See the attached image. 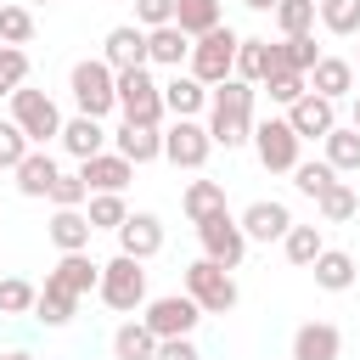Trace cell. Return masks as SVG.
Instances as JSON below:
<instances>
[{"instance_id":"cell-1","label":"cell","mask_w":360,"mask_h":360,"mask_svg":"<svg viewBox=\"0 0 360 360\" xmlns=\"http://www.w3.org/2000/svg\"><path fill=\"white\" fill-rule=\"evenodd\" d=\"M253 96H259V84H242V79H219L208 90V141L214 146H225V152L248 146V135H253Z\"/></svg>"},{"instance_id":"cell-2","label":"cell","mask_w":360,"mask_h":360,"mask_svg":"<svg viewBox=\"0 0 360 360\" xmlns=\"http://www.w3.org/2000/svg\"><path fill=\"white\" fill-rule=\"evenodd\" d=\"M68 90H73V107H79L84 118H107V112H118V73H112L101 56L73 62Z\"/></svg>"},{"instance_id":"cell-3","label":"cell","mask_w":360,"mask_h":360,"mask_svg":"<svg viewBox=\"0 0 360 360\" xmlns=\"http://www.w3.org/2000/svg\"><path fill=\"white\" fill-rule=\"evenodd\" d=\"M236 39H242V34L225 28V22L208 28V34H197V39H191V56H186V73L202 79V84L214 90V84L231 79V68H236Z\"/></svg>"},{"instance_id":"cell-4","label":"cell","mask_w":360,"mask_h":360,"mask_svg":"<svg viewBox=\"0 0 360 360\" xmlns=\"http://www.w3.org/2000/svg\"><path fill=\"white\" fill-rule=\"evenodd\" d=\"M96 298H101L107 309H118V315L141 309V304H146V264L129 259V253L107 259V264H101V281H96Z\"/></svg>"},{"instance_id":"cell-5","label":"cell","mask_w":360,"mask_h":360,"mask_svg":"<svg viewBox=\"0 0 360 360\" xmlns=\"http://www.w3.org/2000/svg\"><path fill=\"white\" fill-rule=\"evenodd\" d=\"M186 298H191L202 315H231L242 292H236V276H231L225 264L197 259V264H186Z\"/></svg>"},{"instance_id":"cell-6","label":"cell","mask_w":360,"mask_h":360,"mask_svg":"<svg viewBox=\"0 0 360 360\" xmlns=\"http://www.w3.org/2000/svg\"><path fill=\"white\" fill-rule=\"evenodd\" d=\"M118 112L129 124H163V84L152 79V68H124L118 73Z\"/></svg>"},{"instance_id":"cell-7","label":"cell","mask_w":360,"mask_h":360,"mask_svg":"<svg viewBox=\"0 0 360 360\" xmlns=\"http://www.w3.org/2000/svg\"><path fill=\"white\" fill-rule=\"evenodd\" d=\"M11 124H17L34 146H45V141H56V135H62V107H56L45 90L17 84V90H11Z\"/></svg>"},{"instance_id":"cell-8","label":"cell","mask_w":360,"mask_h":360,"mask_svg":"<svg viewBox=\"0 0 360 360\" xmlns=\"http://www.w3.org/2000/svg\"><path fill=\"white\" fill-rule=\"evenodd\" d=\"M197 242H202V259H214V264H225V270H236L242 253H248V231L236 225L231 208H214L208 219H197Z\"/></svg>"},{"instance_id":"cell-9","label":"cell","mask_w":360,"mask_h":360,"mask_svg":"<svg viewBox=\"0 0 360 360\" xmlns=\"http://www.w3.org/2000/svg\"><path fill=\"white\" fill-rule=\"evenodd\" d=\"M253 152H259V163L270 169V174H292V163H298V135H292V124L287 118H264V124H253Z\"/></svg>"},{"instance_id":"cell-10","label":"cell","mask_w":360,"mask_h":360,"mask_svg":"<svg viewBox=\"0 0 360 360\" xmlns=\"http://www.w3.org/2000/svg\"><path fill=\"white\" fill-rule=\"evenodd\" d=\"M146 315V326H152V338H191L197 332V321H202V309L186 298V292H163V298H146L141 304Z\"/></svg>"},{"instance_id":"cell-11","label":"cell","mask_w":360,"mask_h":360,"mask_svg":"<svg viewBox=\"0 0 360 360\" xmlns=\"http://www.w3.org/2000/svg\"><path fill=\"white\" fill-rule=\"evenodd\" d=\"M208 152H214V141H208V124H202V118H174V124L163 129V158H169L174 169H202Z\"/></svg>"},{"instance_id":"cell-12","label":"cell","mask_w":360,"mask_h":360,"mask_svg":"<svg viewBox=\"0 0 360 360\" xmlns=\"http://www.w3.org/2000/svg\"><path fill=\"white\" fill-rule=\"evenodd\" d=\"M101 62H107L112 73H124V68H152V62H146V28H141V22H118V28H107V39H101Z\"/></svg>"},{"instance_id":"cell-13","label":"cell","mask_w":360,"mask_h":360,"mask_svg":"<svg viewBox=\"0 0 360 360\" xmlns=\"http://www.w3.org/2000/svg\"><path fill=\"white\" fill-rule=\"evenodd\" d=\"M287 124H292V135L298 141H321L332 124H338V101H326V96H315V90H304L287 112H281Z\"/></svg>"},{"instance_id":"cell-14","label":"cell","mask_w":360,"mask_h":360,"mask_svg":"<svg viewBox=\"0 0 360 360\" xmlns=\"http://www.w3.org/2000/svg\"><path fill=\"white\" fill-rule=\"evenodd\" d=\"M112 152L129 158L135 169H141V163H158V158H163V124H129V118H124V124L112 129Z\"/></svg>"},{"instance_id":"cell-15","label":"cell","mask_w":360,"mask_h":360,"mask_svg":"<svg viewBox=\"0 0 360 360\" xmlns=\"http://www.w3.org/2000/svg\"><path fill=\"white\" fill-rule=\"evenodd\" d=\"M236 225L248 231V242H281V236H287V225H292V214H287V202L259 197V202H248V208L236 214Z\"/></svg>"},{"instance_id":"cell-16","label":"cell","mask_w":360,"mask_h":360,"mask_svg":"<svg viewBox=\"0 0 360 360\" xmlns=\"http://www.w3.org/2000/svg\"><path fill=\"white\" fill-rule=\"evenodd\" d=\"M118 253H129V259H158L163 253V219L158 214H129L124 225H118Z\"/></svg>"},{"instance_id":"cell-17","label":"cell","mask_w":360,"mask_h":360,"mask_svg":"<svg viewBox=\"0 0 360 360\" xmlns=\"http://www.w3.org/2000/svg\"><path fill=\"white\" fill-rule=\"evenodd\" d=\"M56 141H62V152H68V158H79V163H84V158L107 152V141H112V135L101 129V118L73 112V118H62V135H56Z\"/></svg>"},{"instance_id":"cell-18","label":"cell","mask_w":360,"mask_h":360,"mask_svg":"<svg viewBox=\"0 0 360 360\" xmlns=\"http://www.w3.org/2000/svg\"><path fill=\"white\" fill-rule=\"evenodd\" d=\"M343 354V332L332 321H304L292 332V360H338Z\"/></svg>"},{"instance_id":"cell-19","label":"cell","mask_w":360,"mask_h":360,"mask_svg":"<svg viewBox=\"0 0 360 360\" xmlns=\"http://www.w3.org/2000/svg\"><path fill=\"white\" fill-rule=\"evenodd\" d=\"M163 112H169V118H197V112H208V84L174 68V79L163 84Z\"/></svg>"},{"instance_id":"cell-20","label":"cell","mask_w":360,"mask_h":360,"mask_svg":"<svg viewBox=\"0 0 360 360\" xmlns=\"http://www.w3.org/2000/svg\"><path fill=\"white\" fill-rule=\"evenodd\" d=\"M79 174H84V186H90V191H124V186L135 180V163H129V158H118V152H96V158H84V163H79Z\"/></svg>"},{"instance_id":"cell-21","label":"cell","mask_w":360,"mask_h":360,"mask_svg":"<svg viewBox=\"0 0 360 360\" xmlns=\"http://www.w3.org/2000/svg\"><path fill=\"white\" fill-rule=\"evenodd\" d=\"M45 281L68 287L73 298H90V292H96V281H101V264L90 259V248H84V253H62V259H56V270H51Z\"/></svg>"},{"instance_id":"cell-22","label":"cell","mask_w":360,"mask_h":360,"mask_svg":"<svg viewBox=\"0 0 360 360\" xmlns=\"http://www.w3.org/2000/svg\"><path fill=\"white\" fill-rule=\"evenodd\" d=\"M186 56H191V34L186 28H174V22L146 28V62L152 68H186Z\"/></svg>"},{"instance_id":"cell-23","label":"cell","mask_w":360,"mask_h":360,"mask_svg":"<svg viewBox=\"0 0 360 360\" xmlns=\"http://www.w3.org/2000/svg\"><path fill=\"white\" fill-rule=\"evenodd\" d=\"M270 73H276V45H270V39H236V68H231V79L264 84Z\"/></svg>"},{"instance_id":"cell-24","label":"cell","mask_w":360,"mask_h":360,"mask_svg":"<svg viewBox=\"0 0 360 360\" xmlns=\"http://www.w3.org/2000/svg\"><path fill=\"white\" fill-rule=\"evenodd\" d=\"M304 79H309V90H315V96L343 101V96L354 90V62H343V56H321V62H315Z\"/></svg>"},{"instance_id":"cell-25","label":"cell","mask_w":360,"mask_h":360,"mask_svg":"<svg viewBox=\"0 0 360 360\" xmlns=\"http://www.w3.org/2000/svg\"><path fill=\"white\" fill-rule=\"evenodd\" d=\"M11 174H17V191H22V197H51V180H56L62 169H56V158H51L45 146H28V158H22Z\"/></svg>"},{"instance_id":"cell-26","label":"cell","mask_w":360,"mask_h":360,"mask_svg":"<svg viewBox=\"0 0 360 360\" xmlns=\"http://www.w3.org/2000/svg\"><path fill=\"white\" fill-rule=\"evenodd\" d=\"M45 236H51L56 253H84V248H90V219H84V208H56L51 225H45Z\"/></svg>"},{"instance_id":"cell-27","label":"cell","mask_w":360,"mask_h":360,"mask_svg":"<svg viewBox=\"0 0 360 360\" xmlns=\"http://www.w3.org/2000/svg\"><path fill=\"white\" fill-rule=\"evenodd\" d=\"M309 270H315V287H321V292H349L354 276H360V270H354V253H343V248H321Z\"/></svg>"},{"instance_id":"cell-28","label":"cell","mask_w":360,"mask_h":360,"mask_svg":"<svg viewBox=\"0 0 360 360\" xmlns=\"http://www.w3.org/2000/svg\"><path fill=\"white\" fill-rule=\"evenodd\" d=\"M321 158L338 169V174H360V129L354 124H332L321 135Z\"/></svg>"},{"instance_id":"cell-29","label":"cell","mask_w":360,"mask_h":360,"mask_svg":"<svg viewBox=\"0 0 360 360\" xmlns=\"http://www.w3.org/2000/svg\"><path fill=\"white\" fill-rule=\"evenodd\" d=\"M152 354H158V338H152V326L141 315L112 332V360H152Z\"/></svg>"},{"instance_id":"cell-30","label":"cell","mask_w":360,"mask_h":360,"mask_svg":"<svg viewBox=\"0 0 360 360\" xmlns=\"http://www.w3.org/2000/svg\"><path fill=\"white\" fill-rule=\"evenodd\" d=\"M84 219H90V231H118V225L129 219L124 191H90V197H84Z\"/></svg>"},{"instance_id":"cell-31","label":"cell","mask_w":360,"mask_h":360,"mask_svg":"<svg viewBox=\"0 0 360 360\" xmlns=\"http://www.w3.org/2000/svg\"><path fill=\"white\" fill-rule=\"evenodd\" d=\"M315 208H321V219H326V225H343V219H354V214H360V191H354L349 180H332V186L315 197Z\"/></svg>"},{"instance_id":"cell-32","label":"cell","mask_w":360,"mask_h":360,"mask_svg":"<svg viewBox=\"0 0 360 360\" xmlns=\"http://www.w3.org/2000/svg\"><path fill=\"white\" fill-rule=\"evenodd\" d=\"M321 248H326L321 225H287V236H281V253H287V264H298V270H309Z\"/></svg>"},{"instance_id":"cell-33","label":"cell","mask_w":360,"mask_h":360,"mask_svg":"<svg viewBox=\"0 0 360 360\" xmlns=\"http://www.w3.org/2000/svg\"><path fill=\"white\" fill-rule=\"evenodd\" d=\"M73 309H79V298H73L68 287H56V281H45L39 298H34V321H45V326H68Z\"/></svg>"},{"instance_id":"cell-34","label":"cell","mask_w":360,"mask_h":360,"mask_svg":"<svg viewBox=\"0 0 360 360\" xmlns=\"http://www.w3.org/2000/svg\"><path fill=\"white\" fill-rule=\"evenodd\" d=\"M315 62H321V51H315V34H287V39H276V68L309 73Z\"/></svg>"},{"instance_id":"cell-35","label":"cell","mask_w":360,"mask_h":360,"mask_svg":"<svg viewBox=\"0 0 360 360\" xmlns=\"http://www.w3.org/2000/svg\"><path fill=\"white\" fill-rule=\"evenodd\" d=\"M180 208H186V219L197 225V219H208L214 208H225V186H219V180H191L186 197H180Z\"/></svg>"},{"instance_id":"cell-36","label":"cell","mask_w":360,"mask_h":360,"mask_svg":"<svg viewBox=\"0 0 360 360\" xmlns=\"http://www.w3.org/2000/svg\"><path fill=\"white\" fill-rule=\"evenodd\" d=\"M174 28H186L191 39L219 28V0H174Z\"/></svg>"},{"instance_id":"cell-37","label":"cell","mask_w":360,"mask_h":360,"mask_svg":"<svg viewBox=\"0 0 360 360\" xmlns=\"http://www.w3.org/2000/svg\"><path fill=\"white\" fill-rule=\"evenodd\" d=\"M315 17L326 34H360V0H315Z\"/></svg>"},{"instance_id":"cell-38","label":"cell","mask_w":360,"mask_h":360,"mask_svg":"<svg viewBox=\"0 0 360 360\" xmlns=\"http://www.w3.org/2000/svg\"><path fill=\"white\" fill-rule=\"evenodd\" d=\"M276 28H281V39L287 34H315V0H276Z\"/></svg>"},{"instance_id":"cell-39","label":"cell","mask_w":360,"mask_h":360,"mask_svg":"<svg viewBox=\"0 0 360 360\" xmlns=\"http://www.w3.org/2000/svg\"><path fill=\"white\" fill-rule=\"evenodd\" d=\"M332 180H338V169H332L326 158H315V163H304V158H298V163H292V186H298L304 197H321Z\"/></svg>"},{"instance_id":"cell-40","label":"cell","mask_w":360,"mask_h":360,"mask_svg":"<svg viewBox=\"0 0 360 360\" xmlns=\"http://www.w3.org/2000/svg\"><path fill=\"white\" fill-rule=\"evenodd\" d=\"M34 298H39L34 281H22V276H6L0 281V315H34Z\"/></svg>"},{"instance_id":"cell-41","label":"cell","mask_w":360,"mask_h":360,"mask_svg":"<svg viewBox=\"0 0 360 360\" xmlns=\"http://www.w3.org/2000/svg\"><path fill=\"white\" fill-rule=\"evenodd\" d=\"M259 90H270V101H276V107H292V101L309 90V79H304V73H292V68H276Z\"/></svg>"},{"instance_id":"cell-42","label":"cell","mask_w":360,"mask_h":360,"mask_svg":"<svg viewBox=\"0 0 360 360\" xmlns=\"http://www.w3.org/2000/svg\"><path fill=\"white\" fill-rule=\"evenodd\" d=\"M34 39V11L28 6H0V45H28Z\"/></svg>"},{"instance_id":"cell-43","label":"cell","mask_w":360,"mask_h":360,"mask_svg":"<svg viewBox=\"0 0 360 360\" xmlns=\"http://www.w3.org/2000/svg\"><path fill=\"white\" fill-rule=\"evenodd\" d=\"M17 84H28V51L22 45H0V96H11Z\"/></svg>"},{"instance_id":"cell-44","label":"cell","mask_w":360,"mask_h":360,"mask_svg":"<svg viewBox=\"0 0 360 360\" xmlns=\"http://www.w3.org/2000/svg\"><path fill=\"white\" fill-rule=\"evenodd\" d=\"M84 197H90V186H84V174H79V169L51 180V208H84Z\"/></svg>"},{"instance_id":"cell-45","label":"cell","mask_w":360,"mask_h":360,"mask_svg":"<svg viewBox=\"0 0 360 360\" xmlns=\"http://www.w3.org/2000/svg\"><path fill=\"white\" fill-rule=\"evenodd\" d=\"M28 146H34V141H28L11 118H0V169H17V163L28 158Z\"/></svg>"},{"instance_id":"cell-46","label":"cell","mask_w":360,"mask_h":360,"mask_svg":"<svg viewBox=\"0 0 360 360\" xmlns=\"http://www.w3.org/2000/svg\"><path fill=\"white\" fill-rule=\"evenodd\" d=\"M135 22H141V28H163V22H174V0H135Z\"/></svg>"},{"instance_id":"cell-47","label":"cell","mask_w":360,"mask_h":360,"mask_svg":"<svg viewBox=\"0 0 360 360\" xmlns=\"http://www.w3.org/2000/svg\"><path fill=\"white\" fill-rule=\"evenodd\" d=\"M152 360H202V349L191 338H158V354Z\"/></svg>"},{"instance_id":"cell-48","label":"cell","mask_w":360,"mask_h":360,"mask_svg":"<svg viewBox=\"0 0 360 360\" xmlns=\"http://www.w3.org/2000/svg\"><path fill=\"white\" fill-rule=\"evenodd\" d=\"M248 11H276V0H242Z\"/></svg>"},{"instance_id":"cell-49","label":"cell","mask_w":360,"mask_h":360,"mask_svg":"<svg viewBox=\"0 0 360 360\" xmlns=\"http://www.w3.org/2000/svg\"><path fill=\"white\" fill-rule=\"evenodd\" d=\"M0 360H34V354H28V349H6Z\"/></svg>"},{"instance_id":"cell-50","label":"cell","mask_w":360,"mask_h":360,"mask_svg":"<svg viewBox=\"0 0 360 360\" xmlns=\"http://www.w3.org/2000/svg\"><path fill=\"white\" fill-rule=\"evenodd\" d=\"M354 129H360V96H354Z\"/></svg>"}]
</instances>
